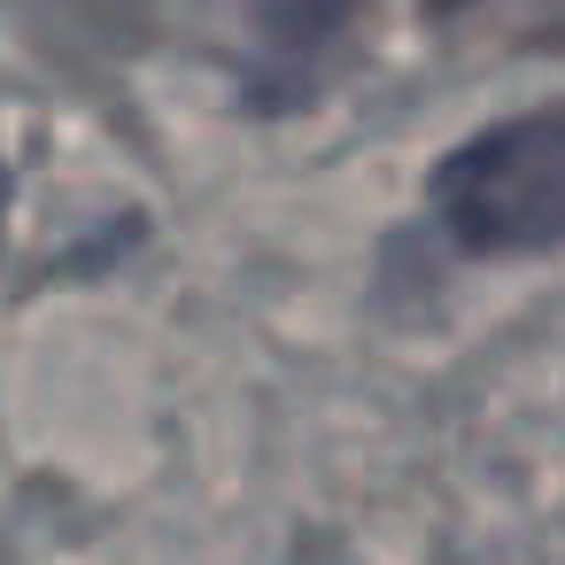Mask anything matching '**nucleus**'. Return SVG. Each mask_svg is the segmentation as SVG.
<instances>
[{"mask_svg": "<svg viewBox=\"0 0 565 565\" xmlns=\"http://www.w3.org/2000/svg\"><path fill=\"white\" fill-rule=\"evenodd\" d=\"M426 210L434 233L480 264L565 248V102L457 140L426 186Z\"/></svg>", "mask_w": 565, "mask_h": 565, "instance_id": "f257e3e1", "label": "nucleus"}, {"mask_svg": "<svg viewBox=\"0 0 565 565\" xmlns=\"http://www.w3.org/2000/svg\"><path fill=\"white\" fill-rule=\"evenodd\" d=\"M364 0H217V24L241 47V78L256 102H295L341 55Z\"/></svg>", "mask_w": 565, "mask_h": 565, "instance_id": "f03ea898", "label": "nucleus"}, {"mask_svg": "<svg viewBox=\"0 0 565 565\" xmlns=\"http://www.w3.org/2000/svg\"><path fill=\"white\" fill-rule=\"evenodd\" d=\"M418 9H426L434 24H449V17H472V9H495V0H418Z\"/></svg>", "mask_w": 565, "mask_h": 565, "instance_id": "7ed1b4c3", "label": "nucleus"}]
</instances>
